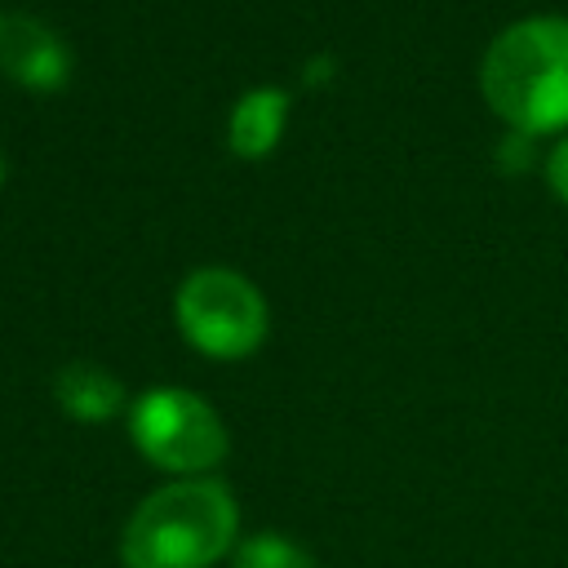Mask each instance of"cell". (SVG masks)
<instances>
[{"instance_id":"6","label":"cell","mask_w":568,"mask_h":568,"mask_svg":"<svg viewBox=\"0 0 568 568\" xmlns=\"http://www.w3.org/2000/svg\"><path fill=\"white\" fill-rule=\"evenodd\" d=\"M53 399L62 404V413L71 422H84V426H102L120 413H129V399H124V382L93 364V359H71L58 368L53 377Z\"/></svg>"},{"instance_id":"7","label":"cell","mask_w":568,"mask_h":568,"mask_svg":"<svg viewBox=\"0 0 568 568\" xmlns=\"http://www.w3.org/2000/svg\"><path fill=\"white\" fill-rule=\"evenodd\" d=\"M288 120V93L284 89H248L231 111V151L244 160H262L275 151Z\"/></svg>"},{"instance_id":"5","label":"cell","mask_w":568,"mask_h":568,"mask_svg":"<svg viewBox=\"0 0 568 568\" xmlns=\"http://www.w3.org/2000/svg\"><path fill=\"white\" fill-rule=\"evenodd\" d=\"M0 71L22 89L49 93L71 80V49L49 22L31 13H0Z\"/></svg>"},{"instance_id":"9","label":"cell","mask_w":568,"mask_h":568,"mask_svg":"<svg viewBox=\"0 0 568 568\" xmlns=\"http://www.w3.org/2000/svg\"><path fill=\"white\" fill-rule=\"evenodd\" d=\"M546 182H550V191L568 204V138L550 151V160H546Z\"/></svg>"},{"instance_id":"3","label":"cell","mask_w":568,"mask_h":568,"mask_svg":"<svg viewBox=\"0 0 568 568\" xmlns=\"http://www.w3.org/2000/svg\"><path fill=\"white\" fill-rule=\"evenodd\" d=\"M129 439L133 448L173 479L217 475L231 453L226 422L217 408L186 386H151L129 404Z\"/></svg>"},{"instance_id":"4","label":"cell","mask_w":568,"mask_h":568,"mask_svg":"<svg viewBox=\"0 0 568 568\" xmlns=\"http://www.w3.org/2000/svg\"><path fill=\"white\" fill-rule=\"evenodd\" d=\"M173 315L182 337L209 359H244L266 342L271 311L257 284L231 266H200L178 284Z\"/></svg>"},{"instance_id":"8","label":"cell","mask_w":568,"mask_h":568,"mask_svg":"<svg viewBox=\"0 0 568 568\" xmlns=\"http://www.w3.org/2000/svg\"><path fill=\"white\" fill-rule=\"evenodd\" d=\"M231 568H320V564L288 532H248L235 541Z\"/></svg>"},{"instance_id":"1","label":"cell","mask_w":568,"mask_h":568,"mask_svg":"<svg viewBox=\"0 0 568 568\" xmlns=\"http://www.w3.org/2000/svg\"><path fill=\"white\" fill-rule=\"evenodd\" d=\"M240 541V501L226 479L195 475L151 488L120 528L124 568H217Z\"/></svg>"},{"instance_id":"2","label":"cell","mask_w":568,"mask_h":568,"mask_svg":"<svg viewBox=\"0 0 568 568\" xmlns=\"http://www.w3.org/2000/svg\"><path fill=\"white\" fill-rule=\"evenodd\" d=\"M479 89L515 133L568 129V18L537 13L493 36L479 62Z\"/></svg>"},{"instance_id":"10","label":"cell","mask_w":568,"mask_h":568,"mask_svg":"<svg viewBox=\"0 0 568 568\" xmlns=\"http://www.w3.org/2000/svg\"><path fill=\"white\" fill-rule=\"evenodd\" d=\"M0 182H4V155H0Z\"/></svg>"}]
</instances>
